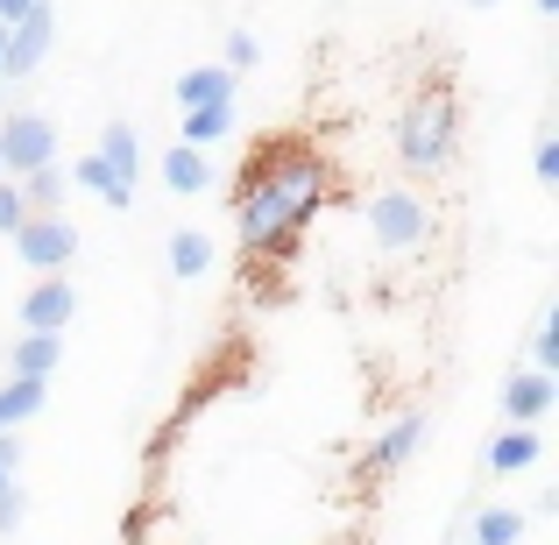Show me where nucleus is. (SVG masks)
I'll return each instance as SVG.
<instances>
[{"label": "nucleus", "instance_id": "11", "mask_svg": "<svg viewBox=\"0 0 559 545\" xmlns=\"http://www.w3.org/2000/svg\"><path fill=\"white\" fill-rule=\"evenodd\" d=\"M93 156L107 164L114 191H121V199L135 205V178H142V142H135V128H128V121H114V128H107V142H99Z\"/></svg>", "mask_w": 559, "mask_h": 545}, {"label": "nucleus", "instance_id": "4", "mask_svg": "<svg viewBox=\"0 0 559 545\" xmlns=\"http://www.w3.org/2000/svg\"><path fill=\"white\" fill-rule=\"evenodd\" d=\"M43 164H57V121L36 107H14L0 121V178H28Z\"/></svg>", "mask_w": 559, "mask_h": 545}, {"label": "nucleus", "instance_id": "20", "mask_svg": "<svg viewBox=\"0 0 559 545\" xmlns=\"http://www.w3.org/2000/svg\"><path fill=\"white\" fill-rule=\"evenodd\" d=\"M64 185H79V191H93V199H99V205H114V213H121V205H128V199H121V191H114V178H107V164H99V156H79V164H71V170H64Z\"/></svg>", "mask_w": 559, "mask_h": 545}, {"label": "nucleus", "instance_id": "3", "mask_svg": "<svg viewBox=\"0 0 559 545\" xmlns=\"http://www.w3.org/2000/svg\"><path fill=\"white\" fill-rule=\"evenodd\" d=\"M369 234H376V248H390V256L425 248L432 241V205H425V191H411V185L369 191Z\"/></svg>", "mask_w": 559, "mask_h": 545}, {"label": "nucleus", "instance_id": "21", "mask_svg": "<svg viewBox=\"0 0 559 545\" xmlns=\"http://www.w3.org/2000/svg\"><path fill=\"white\" fill-rule=\"evenodd\" d=\"M524 368H546V376L559 368V312L538 319V333H532V362H524Z\"/></svg>", "mask_w": 559, "mask_h": 545}, {"label": "nucleus", "instance_id": "29", "mask_svg": "<svg viewBox=\"0 0 559 545\" xmlns=\"http://www.w3.org/2000/svg\"><path fill=\"white\" fill-rule=\"evenodd\" d=\"M467 8H496V0H467Z\"/></svg>", "mask_w": 559, "mask_h": 545}, {"label": "nucleus", "instance_id": "9", "mask_svg": "<svg viewBox=\"0 0 559 545\" xmlns=\"http://www.w3.org/2000/svg\"><path fill=\"white\" fill-rule=\"evenodd\" d=\"M71 312H79V291L64 276H36L28 298H22V333H64Z\"/></svg>", "mask_w": 559, "mask_h": 545}, {"label": "nucleus", "instance_id": "23", "mask_svg": "<svg viewBox=\"0 0 559 545\" xmlns=\"http://www.w3.org/2000/svg\"><path fill=\"white\" fill-rule=\"evenodd\" d=\"M22 518H28V496H22V482H14V489H0V538L22 532Z\"/></svg>", "mask_w": 559, "mask_h": 545}, {"label": "nucleus", "instance_id": "19", "mask_svg": "<svg viewBox=\"0 0 559 545\" xmlns=\"http://www.w3.org/2000/svg\"><path fill=\"white\" fill-rule=\"evenodd\" d=\"M219 135H234V99H227V107H191L178 142H185V150H213Z\"/></svg>", "mask_w": 559, "mask_h": 545}, {"label": "nucleus", "instance_id": "1", "mask_svg": "<svg viewBox=\"0 0 559 545\" xmlns=\"http://www.w3.org/2000/svg\"><path fill=\"white\" fill-rule=\"evenodd\" d=\"M333 199V164L305 135H262L234 170V234L255 270L290 262L305 248V227Z\"/></svg>", "mask_w": 559, "mask_h": 545}, {"label": "nucleus", "instance_id": "13", "mask_svg": "<svg viewBox=\"0 0 559 545\" xmlns=\"http://www.w3.org/2000/svg\"><path fill=\"white\" fill-rule=\"evenodd\" d=\"M164 185L185 191V199L213 191V156H205V150H185V142H170V150H164Z\"/></svg>", "mask_w": 559, "mask_h": 545}, {"label": "nucleus", "instance_id": "22", "mask_svg": "<svg viewBox=\"0 0 559 545\" xmlns=\"http://www.w3.org/2000/svg\"><path fill=\"white\" fill-rule=\"evenodd\" d=\"M22 220H28V205H22V185H14V178H0V234L14 241V227H22Z\"/></svg>", "mask_w": 559, "mask_h": 545}, {"label": "nucleus", "instance_id": "12", "mask_svg": "<svg viewBox=\"0 0 559 545\" xmlns=\"http://www.w3.org/2000/svg\"><path fill=\"white\" fill-rule=\"evenodd\" d=\"M64 362V333H22L8 355V376H28V382H50V368Z\"/></svg>", "mask_w": 559, "mask_h": 545}, {"label": "nucleus", "instance_id": "17", "mask_svg": "<svg viewBox=\"0 0 559 545\" xmlns=\"http://www.w3.org/2000/svg\"><path fill=\"white\" fill-rule=\"evenodd\" d=\"M14 185H22V205H28V213H64V170H57V164H43V170H28V178H14Z\"/></svg>", "mask_w": 559, "mask_h": 545}, {"label": "nucleus", "instance_id": "6", "mask_svg": "<svg viewBox=\"0 0 559 545\" xmlns=\"http://www.w3.org/2000/svg\"><path fill=\"white\" fill-rule=\"evenodd\" d=\"M418 447H425V411H396V418L376 433V447L355 461V482H361V489H376V482L396 475V467H404Z\"/></svg>", "mask_w": 559, "mask_h": 545}, {"label": "nucleus", "instance_id": "7", "mask_svg": "<svg viewBox=\"0 0 559 545\" xmlns=\"http://www.w3.org/2000/svg\"><path fill=\"white\" fill-rule=\"evenodd\" d=\"M50 43H57V14H50V0H36L22 22H8V57H0V79H28V71L50 57Z\"/></svg>", "mask_w": 559, "mask_h": 545}, {"label": "nucleus", "instance_id": "27", "mask_svg": "<svg viewBox=\"0 0 559 545\" xmlns=\"http://www.w3.org/2000/svg\"><path fill=\"white\" fill-rule=\"evenodd\" d=\"M28 8H36V0H0V28H8V22H22Z\"/></svg>", "mask_w": 559, "mask_h": 545}, {"label": "nucleus", "instance_id": "25", "mask_svg": "<svg viewBox=\"0 0 559 545\" xmlns=\"http://www.w3.org/2000/svg\"><path fill=\"white\" fill-rule=\"evenodd\" d=\"M255 57H262V43L248 36V28H234V36H227V71H248Z\"/></svg>", "mask_w": 559, "mask_h": 545}, {"label": "nucleus", "instance_id": "30", "mask_svg": "<svg viewBox=\"0 0 559 545\" xmlns=\"http://www.w3.org/2000/svg\"><path fill=\"white\" fill-rule=\"evenodd\" d=\"M0 57H8V28H0Z\"/></svg>", "mask_w": 559, "mask_h": 545}, {"label": "nucleus", "instance_id": "31", "mask_svg": "<svg viewBox=\"0 0 559 545\" xmlns=\"http://www.w3.org/2000/svg\"><path fill=\"white\" fill-rule=\"evenodd\" d=\"M447 545H467V538H447Z\"/></svg>", "mask_w": 559, "mask_h": 545}, {"label": "nucleus", "instance_id": "24", "mask_svg": "<svg viewBox=\"0 0 559 545\" xmlns=\"http://www.w3.org/2000/svg\"><path fill=\"white\" fill-rule=\"evenodd\" d=\"M532 170H538V185H559V135H538Z\"/></svg>", "mask_w": 559, "mask_h": 545}, {"label": "nucleus", "instance_id": "5", "mask_svg": "<svg viewBox=\"0 0 559 545\" xmlns=\"http://www.w3.org/2000/svg\"><path fill=\"white\" fill-rule=\"evenodd\" d=\"M14 256L36 276H64V262L79 256V227H71L64 213H28L22 227H14Z\"/></svg>", "mask_w": 559, "mask_h": 545}, {"label": "nucleus", "instance_id": "2", "mask_svg": "<svg viewBox=\"0 0 559 545\" xmlns=\"http://www.w3.org/2000/svg\"><path fill=\"white\" fill-rule=\"evenodd\" d=\"M390 150L411 178L453 170V156H461V93H453L447 71H432V79L404 99V114H396V128H390Z\"/></svg>", "mask_w": 559, "mask_h": 545}, {"label": "nucleus", "instance_id": "15", "mask_svg": "<svg viewBox=\"0 0 559 545\" xmlns=\"http://www.w3.org/2000/svg\"><path fill=\"white\" fill-rule=\"evenodd\" d=\"M524 510H510V503H489V510H475V524H467V545H518L524 538Z\"/></svg>", "mask_w": 559, "mask_h": 545}, {"label": "nucleus", "instance_id": "16", "mask_svg": "<svg viewBox=\"0 0 559 545\" xmlns=\"http://www.w3.org/2000/svg\"><path fill=\"white\" fill-rule=\"evenodd\" d=\"M43 390H50V382H28V376H8V382H0V433H14L22 418H36V411H43Z\"/></svg>", "mask_w": 559, "mask_h": 545}, {"label": "nucleus", "instance_id": "18", "mask_svg": "<svg viewBox=\"0 0 559 545\" xmlns=\"http://www.w3.org/2000/svg\"><path fill=\"white\" fill-rule=\"evenodd\" d=\"M170 270H178L185 284H191V276H205V270H213V234L178 227V234H170Z\"/></svg>", "mask_w": 559, "mask_h": 545}, {"label": "nucleus", "instance_id": "26", "mask_svg": "<svg viewBox=\"0 0 559 545\" xmlns=\"http://www.w3.org/2000/svg\"><path fill=\"white\" fill-rule=\"evenodd\" d=\"M14 467H22V439L0 433V489H14Z\"/></svg>", "mask_w": 559, "mask_h": 545}, {"label": "nucleus", "instance_id": "28", "mask_svg": "<svg viewBox=\"0 0 559 545\" xmlns=\"http://www.w3.org/2000/svg\"><path fill=\"white\" fill-rule=\"evenodd\" d=\"M532 8H538V14H559V0H532Z\"/></svg>", "mask_w": 559, "mask_h": 545}, {"label": "nucleus", "instance_id": "8", "mask_svg": "<svg viewBox=\"0 0 559 545\" xmlns=\"http://www.w3.org/2000/svg\"><path fill=\"white\" fill-rule=\"evenodd\" d=\"M559 404V376L546 368H510L503 376V425H538Z\"/></svg>", "mask_w": 559, "mask_h": 545}, {"label": "nucleus", "instance_id": "10", "mask_svg": "<svg viewBox=\"0 0 559 545\" xmlns=\"http://www.w3.org/2000/svg\"><path fill=\"white\" fill-rule=\"evenodd\" d=\"M481 461H489V475H532L546 461V439H538V425H503Z\"/></svg>", "mask_w": 559, "mask_h": 545}, {"label": "nucleus", "instance_id": "14", "mask_svg": "<svg viewBox=\"0 0 559 545\" xmlns=\"http://www.w3.org/2000/svg\"><path fill=\"white\" fill-rule=\"evenodd\" d=\"M234 99V71L227 64H199V71H185L178 79V107L191 114V107H227Z\"/></svg>", "mask_w": 559, "mask_h": 545}]
</instances>
